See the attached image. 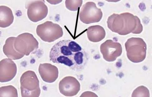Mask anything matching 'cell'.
Masks as SVG:
<instances>
[{"mask_svg": "<svg viewBox=\"0 0 152 97\" xmlns=\"http://www.w3.org/2000/svg\"><path fill=\"white\" fill-rule=\"evenodd\" d=\"M107 24L112 31L121 35L139 34L143 31L140 19L129 12L113 14L108 18Z\"/></svg>", "mask_w": 152, "mask_h": 97, "instance_id": "cell-1", "label": "cell"}, {"mask_svg": "<svg viewBox=\"0 0 152 97\" xmlns=\"http://www.w3.org/2000/svg\"><path fill=\"white\" fill-rule=\"evenodd\" d=\"M82 49L77 43L71 40H63L55 44L50 51V61L63 64L71 69L74 64L75 54Z\"/></svg>", "mask_w": 152, "mask_h": 97, "instance_id": "cell-2", "label": "cell"}, {"mask_svg": "<svg viewBox=\"0 0 152 97\" xmlns=\"http://www.w3.org/2000/svg\"><path fill=\"white\" fill-rule=\"evenodd\" d=\"M126 55L128 59L134 63L142 62L146 56V43L140 38L132 37L125 43Z\"/></svg>", "mask_w": 152, "mask_h": 97, "instance_id": "cell-3", "label": "cell"}, {"mask_svg": "<svg viewBox=\"0 0 152 97\" xmlns=\"http://www.w3.org/2000/svg\"><path fill=\"white\" fill-rule=\"evenodd\" d=\"M20 89L22 97H38L41 93L39 81L35 73L29 70L22 75Z\"/></svg>", "mask_w": 152, "mask_h": 97, "instance_id": "cell-4", "label": "cell"}, {"mask_svg": "<svg viewBox=\"0 0 152 97\" xmlns=\"http://www.w3.org/2000/svg\"><path fill=\"white\" fill-rule=\"evenodd\" d=\"M36 32L42 41L48 42H54L63 35L62 28L59 25L49 21L38 25Z\"/></svg>", "mask_w": 152, "mask_h": 97, "instance_id": "cell-5", "label": "cell"}, {"mask_svg": "<svg viewBox=\"0 0 152 97\" xmlns=\"http://www.w3.org/2000/svg\"><path fill=\"white\" fill-rule=\"evenodd\" d=\"M39 43L34 36L28 33L19 35L16 38L14 46L18 53L28 56L39 48Z\"/></svg>", "mask_w": 152, "mask_h": 97, "instance_id": "cell-6", "label": "cell"}, {"mask_svg": "<svg viewBox=\"0 0 152 97\" xmlns=\"http://www.w3.org/2000/svg\"><path fill=\"white\" fill-rule=\"evenodd\" d=\"M103 16L102 10L92 2H88L84 4L79 14L80 20L87 24L99 22Z\"/></svg>", "mask_w": 152, "mask_h": 97, "instance_id": "cell-7", "label": "cell"}, {"mask_svg": "<svg viewBox=\"0 0 152 97\" xmlns=\"http://www.w3.org/2000/svg\"><path fill=\"white\" fill-rule=\"evenodd\" d=\"M100 50L104 59L107 62H111L115 61L121 55L123 49L120 43L108 40L101 45Z\"/></svg>", "mask_w": 152, "mask_h": 97, "instance_id": "cell-8", "label": "cell"}, {"mask_svg": "<svg viewBox=\"0 0 152 97\" xmlns=\"http://www.w3.org/2000/svg\"><path fill=\"white\" fill-rule=\"evenodd\" d=\"M27 15L30 20L33 22L40 21L47 16L48 9L43 1L31 2L27 7Z\"/></svg>", "mask_w": 152, "mask_h": 97, "instance_id": "cell-9", "label": "cell"}, {"mask_svg": "<svg viewBox=\"0 0 152 97\" xmlns=\"http://www.w3.org/2000/svg\"><path fill=\"white\" fill-rule=\"evenodd\" d=\"M80 89V85L75 77L67 76L61 80L59 83L60 93L66 96H73L77 95Z\"/></svg>", "mask_w": 152, "mask_h": 97, "instance_id": "cell-10", "label": "cell"}, {"mask_svg": "<svg viewBox=\"0 0 152 97\" xmlns=\"http://www.w3.org/2000/svg\"><path fill=\"white\" fill-rule=\"evenodd\" d=\"M17 67L15 63L10 59H5L0 62V82L11 81L15 76Z\"/></svg>", "mask_w": 152, "mask_h": 97, "instance_id": "cell-11", "label": "cell"}, {"mask_svg": "<svg viewBox=\"0 0 152 97\" xmlns=\"http://www.w3.org/2000/svg\"><path fill=\"white\" fill-rule=\"evenodd\" d=\"M39 70L42 79L45 82L52 83L55 82L58 78V69L51 64H40Z\"/></svg>", "mask_w": 152, "mask_h": 97, "instance_id": "cell-12", "label": "cell"}, {"mask_svg": "<svg viewBox=\"0 0 152 97\" xmlns=\"http://www.w3.org/2000/svg\"><path fill=\"white\" fill-rule=\"evenodd\" d=\"M16 38L15 37H11L7 38L3 47L4 54L9 59L15 60L20 59L24 56L18 53L15 49L14 43Z\"/></svg>", "mask_w": 152, "mask_h": 97, "instance_id": "cell-13", "label": "cell"}, {"mask_svg": "<svg viewBox=\"0 0 152 97\" xmlns=\"http://www.w3.org/2000/svg\"><path fill=\"white\" fill-rule=\"evenodd\" d=\"M87 34L88 39L94 42H99L102 40L106 34L104 28L98 25L91 26L88 28Z\"/></svg>", "mask_w": 152, "mask_h": 97, "instance_id": "cell-14", "label": "cell"}, {"mask_svg": "<svg viewBox=\"0 0 152 97\" xmlns=\"http://www.w3.org/2000/svg\"><path fill=\"white\" fill-rule=\"evenodd\" d=\"M14 16L11 9L5 6H0V27L7 28L13 23Z\"/></svg>", "mask_w": 152, "mask_h": 97, "instance_id": "cell-15", "label": "cell"}, {"mask_svg": "<svg viewBox=\"0 0 152 97\" xmlns=\"http://www.w3.org/2000/svg\"><path fill=\"white\" fill-rule=\"evenodd\" d=\"M88 58L85 51L81 50L76 53L74 55V66L72 69L75 71H79L83 69L86 63Z\"/></svg>", "mask_w": 152, "mask_h": 97, "instance_id": "cell-16", "label": "cell"}, {"mask_svg": "<svg viewBox=\"0 0 152 97\" xmlns=\"http://www.w3.org/2000/svg\"><path fill=\"white\" fill-rule=\"evenodd\" d=\"M17 90L14 86L9 85L0 88V97H18Z\"/></svg>", "mask_w": 152, "mask_h": 97, "instance_id": "cell-17", "label": "cell"}, {"mask_svg": "<svg viewBox=\"0 0 152 97\" xmlns=\"http://www.w3.org/2000/svg\"><path fill=\"white\" fill-rule=\"evenodd\" d=\"M132 97H150V93L148 88L143 86H139L133 92Z\"/></svg>", "mask_w": 152, "mask_h": 97, "instance_id": "cell-18", "label": "cell"}, {"mask_svg": "<svg viewBox=\"0 0 152 97\" xmlns=\"http://www.w3.org/2000/svg\"><path fill=\"white\" fill-rule=\"evenodd\" d=\"M83 3L82 1H66L65 4L66 8L69 10L77 11L80 8Z\"/></svg>", "mask_w": 152, "mask_h": 97, "instance_id": "cell-19", "label": "cell"}]
</instances>
